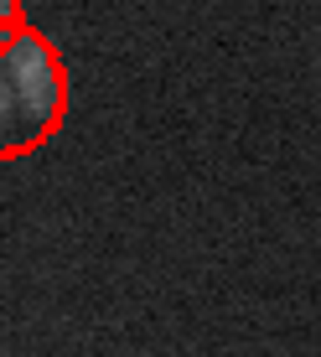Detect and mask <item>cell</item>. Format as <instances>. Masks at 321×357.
Wrapping results in <instances>:
<instances>
[{
    "label": "cell",
    "instance_id": "obj_2",
    "mask_svg": "<svg viewBox=\"0 0 321 357\" xmlns=\"http://www.w3.org/2000/svg\"><path fill=\"white\" fill-rule=\"evenodd\" d=\"M0 21H10V26H27V6H21V0H0Z\"/></svg>",
    "mask_w": 321,
    "mask_h": 357
},
{
    "label": "cell",
    "instance_id": "obj_1",
    "mask_svg": "<svg viewBox=\"0 0 321 357\" xmlns=\"http://www.w3.org/2000/svg\"><path fill=\"white\" fill-rule=\"evenodd\" d=\"M68 109V73L57 47L42 31H21L0 52V161L42 151L63 125Z\"/></svg>",
    "mask_w": 321,
    "mask_h": 357
},
{
    "label": "cell",
    "instance_id": "obj_3",
    "mask_svg": "<svg viewBox=\"0 0 321 357\" xmlns=\"http://www.w3.org/2000/svg\"><path fill=\"white\" fill-rule=\"evenodd\" d=\"M21 31H27V26H10V21H0V52H6V47H10V42H16V36H21Z\"/></svg>",
    "mask_w": 321,
    "mask_h": 357
}]
</instances>
